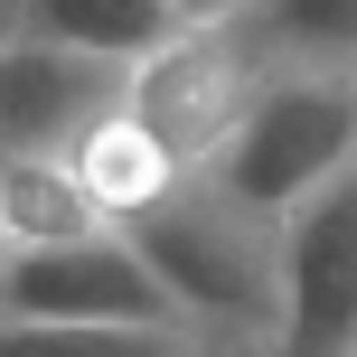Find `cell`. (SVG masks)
Segmentation results:
<instances>
[{
    "label": "cell",
    "mask_w": 357,
    "mask_h": 357,
    "mask_svg": "<svg viewBox=\"0 0 357 357\" xmlns=\"http://www.w3.org/2000/svg\"><path fill=\"white\" fill-rule=\"evenodd\" d=\"M123 245L151 264L169 310L216 357H264L282 320V216L226 197L216 178H178L160 207L123 226Z\"/></svg>",
    "instance_id": "1"
},
{
    "label": "cell",
    "mask_w": 357,
    "mask_h": 357,
    "mask_svg": "<svg viewBox=\"0 0 357 357\" xmlns=\"http://www.w3.org/2000/svg\"><path fill=\"white\" fill-rule=\"evenodd\" d=\"M348 169H357V75H273L245 104V123L226 132L216 169L197 178H216L226 197H245L264 216H291Z\"/></svg>",
    "instance_id": "2"
},
{
    "label": "cell",
    "mask_w": 357,
    "mask_h": 357,
    "mask_svg": "<svg viewBox=\"0 0 357 357\" xmlns=\"http://www.w3.org/2000/svg\"><path fill=\"white\" fill-rule=\"evenodd\" d=\"M273 85L264 47H254L245 29H178L169 47H151L142 66H132L123 104L151 123V142L169 151L178 169H216V151H226V132L245 123V104Z\"/></svg>",
    "instance_id": "3"
},
{
    "label": "cell",
    "mask_w": 357,
    "mask_h": 357,
    "mask_svg": "<svg viewBox=\"0 0 357 357\" xmlns=\"http://www.w3.org/2000/svg\"><path fill=\"white\" fill-rule=\"evenodd\" d=\"M264 357H357V169L282 216V320Z\"/></svg>",
    "instance_id": "4"
},
{
    "label": "cell",
    "mask_w": 357,
    "mask_h": 357,
    "mask_svg": "<svg viewBox=\"0 0 357 357\" xmlns=\"http://www.w3.org/2000/svg\"><path fill=\"white\" fill-rule=\"evenodd\" d=\"M0 320H104V329H188L151 264L123 235L94 245H47V254H0Z\"/></svg>",
    "instance_id": "5"
},
{
    "label": "cell",
    "mask_w": 357,
    "mask_h": 357,
    "mask_svg": "<svg viewBox=\"0 0 357 357\" xmlns=\"http://www.w3.org/2000/svg\"><path fill=\"white\" fill-rule=\"evenodd\" d=\"M132 66L85 47H56V38H10L0 47V151H47L66 160L113 104H123Z\"/></svg>",
    "instance_id": "6"
},
{
    "label": "cell",
    "mask_w": 357,
    "mask_h": 357,
    "mask_svg": "<svg viewBox=\"0 0 357 357\" xmlns=\"http://www.w3.org/2000/svg\"><path fill=\"white\" fill-rule=\"evenodd\" d=\"M104 207L85 197L75 160H47V151H0V254H47V245H94Z\"/></svg>",
    "instance_id": "7"
},
{
    "label": "cell",
    "mask_w": 357,
    "mask_h": 357,
    "mask_svg": "<svg viewBox=\"0 0 357 357\" xmlns=\"http://www.w3.org/2000/svg\"><path fill=\"white\" fill-rule=\"evenodd\" d=\"M66 160H75V178H85V197L104 207V226H113V235H123L142 207H160V197L178 188V178H188V169H178L160 142H151V123H142L132 104H113L104 123H94L85 142L66 151Z\"/></svg>",
    "instance_id": "8"
},
{
    "label": "cell",
    "mask_w": 357,
    "mask_h": 357,
    "mask_svg": "<svg viewBox=\"0 0 357 357\" xmlns=\"http://www.w3.org/2000/svg\"><path fill=\"white\" fill-rule=\"evenodd\" d=\"M235 29L273 75H357V0H254Z\"/></svg>",
    "instance_id": "9"
},
{
    "label": "cell",
    "mask_w": 357,
    "mask_h": 357,
    "mask_svg": "<svg viewBox=\"0 0 357 357\" xmlns=\"http://www.w3.org/2000/svg\"><path fill=\"white\" fill-rule=\"evenodd\" d=\"M29 38H56V47L113 56V66H142L151 47H169V10L160 0H29Z\"/></svg>",
    "instance_id": "10"
},
{
    "label": "cell",
    "mask_w": 357,
    "mask_h": 357,
    "mask_svg": "<svg viewBox=\"0 0 357 357\" xmlns=\"http://www.w3.org/2000/svg\"><path fill=\"white\" fill-rule=\"evenodd\" d=\"M0 357H216L197 329H104V320H0Z\"/></svg>",
    "instance_id": "11"
},
{
    "label": "cell",
    "mask_w": 357,
    "mask_h": 357,
    "mask_svg": "<svg viewBox=\"0 0 357 357\" xmlns=\"http://www.w3.org/2000/svg\"><path fill=\"white\" fill-rule=\"evenodd\" d=\"M160 10H169V29H235L254 0H160Z\"/></svg>",
    "instance_id": "12"
},
{
    "label": "cell",
    "mask_w": 357,
    "mask_h": 357,
    "mask_svg": "<svg viewBox=\"0 0 357 357\" xmlns=\"http://www.w3.org/2000/svg\"><path fill=\"white\" fill-rule=\"evenodd\" d=\"M10 38H29V0H0V47Z\"/></svg>",
    "instance_id": "13"
}]
</instances>
